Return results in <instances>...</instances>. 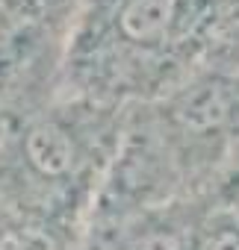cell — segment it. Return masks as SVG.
<instances>
[{
	"label": "cell",
	"instance_id": "1",
	"mask_svg": "<svg viewBox=\"0 0 239 250\" xmlns=\"http://www.w3.org/2000/svg\"><path fill=\"white\" fill-rule=\"evenodd\" d=\"M121 106L53 97L6 121L0 136V200L53 250L83 235L124 124Z\"/></svg>",
	"mask_w": 239,
	"mask_h": 250
},
{
	"label": "cell",
	"instance_id": "2",
	"mask_svg": "<svg viewBox=\"0 0 239 250\" xmlns=\"http://www.w3.org/2000/svg\"><path fill=\"white\" fill-rule=\"evenodd\" d=\"M195 62L177 0H77L65 24L59 97L127 109L160 97Z\"/></svg>",
	"mask_w": 239,
	"mask_h": 250
},
{
	"label": "cell",
	"instance_id": "3",
	"mask_svg": "<svg viewBox=\"0 0 239 250\" xmlns=\"http://www.w3.org/2000/svg\"><path fill=\"white\" fill-rule=\"evenodd\" d=\"M145 106L198 197L239 145V65L204 56Z\"/></svg>",
	"mask_w": 239,
	"mask_h": 250
}]
</instances>
